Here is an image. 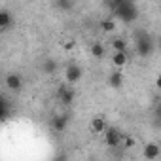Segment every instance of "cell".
<instances>
[{"label":"cell","mask_w":161,"mask_h":161,"mask_svg":"<svg viewBox=\"0 0 161 161\" xmlns=\"http://www.w3.org/2000/svg\"><path fill=\"white\" fill-rule=\"evenodd\" d=\"M82 74H84L82 66H80V64H76V63H70V64L66 66V72H64V76H66V82H68V84H76L78 80L82 78Z\"/></svg>","instance_id":"4"},{"label":"cell","mask_w":161,"mask_h":161,"mask_svg":"<svg viewBox=\"0 0 161 161\" xmlns=\"http://www.w3.org/2000/svg\"><path fill=\"white\" fill-rule=\"evenodd\" d=\"M110 8H112V14L116 15L114 19H121L123 23L136 21V17H138V10H136V4L135 2L118 0V2H112L110 4Z\"/></svg>","instance_id":"1"},{"label":"cell","mask_w":161,"mask_h":161,"mask_svg":"<svg viewBox=\"0 0 161 161\" xmlns=\"http://www.w3.org/2000/svg\"><path fill=\"white\" fill-rule=\"evenodd\" d=\"M104 46L103 44H99V42H95V44H91V55L95 57V59H103L104 57Z\"/></svg>","instance_id":"16"},{"label":"cell","mask_w":161,"mask_h":161,"mask_svg":"<svg viewBox=\"0 0 161 161\" xmlns=\"http://www.w3.org/2000/svg\"><path fill=\"white\" fill-rule=\"evenodd\" d=\"M55 6L61 8V10H70L74 4H72V2H64V0H59V2H55Z\"/></svg>","instance_id":"18"},{"label":"cell","mask_w":161,"mask_h":161,"mask_svg":"<svg viewBox=\"0 0 161 161\" xmlns=\"http://www.w3.org/2000/svg\"><path fill=\"white\" fill-rule=\"evenodd\" d=\"M142 153H144V159L146 161H155L159 157V153H161V148H159L157 142H148L144 146V152Z\"/></svg>","instance_id":"6"},{"label":"cell","mask_w":161,"mask_h":161,"mask_svg":"<svg viewBox=\"0 0 161 161\" xmlns=\"http://www.w3.org/2000/svg\"><path fill=\"white\" fill-rule=\"evenodd\" d=\"M135 144H136L135 136H131V135H123V138H121V146H123L125 150H131V148H135Z\"/></svg>","instance_id":"17"},{"label":"cell","mask_w":161,"mask_h":161,"mask_svg":"<svg viewBox=\"0 0 161 161\" xmlns=\"http://www.w3.org/2000/svg\"><path fill=\"white\" fill-rule=\"evenodd\" d=\"M57 97H59L61 104H64V106H70V104L74 103L76 91H74L72 87H66V86H63V87H59V91H57Z\"/></svg>","instance_id":"5"},{"label":"cell","mask_w":161,"mask_h":161,"mask_svg":"<svg viewBox=\"0 0 161 161\" xmlns=\"http://www.w3.org/2000/svg\"><path fill=\"white\" fill-rule=\"evenodd\" d=\"M101 31L106 32V34L114 32V31H116V19H114V17H106V19H103V21H101Z\"/></svg>","instance_id":"12"},{"label":"cell","mask_w":161,"mask_h":161,"mask_svg":"<svg viewBox=\"0 0 161 161\" xmlns=\"http://www.w3.org/2000/svg\"><path fill=\"white\" fill-rule=\"evenodd\" d=\"M106 127H108V123H106V119L104 118H93L91 119V123H89V129H91V133L93 135H103L104 131H106Z\"/></svg>","instance_id":"8"},{"label":"cell","mask_w":161,"mask_h":161,"mask_svg":"<svg viewBox=\"0 0 161 161\" xmlns=\"http://www.w3.org/2000/svg\"><path fill=\"white\" fill-rule=\"evenodd\" d=\"M112 63H114V66H125L127 63H129V55L127 53H114L112 55Z\"/></svg>","instance_id":"14"},{"label":"cell","mask_w":161,"mask_h":161,"mask_svg":"<svg viewBox=\"0 0 161 161\" xmlns=\"http://www.w3.org/2000/svg\"><path fill=\"white\" fill-rule=\"evenodd\" d=\"M55 161H68V157L66 155H59V157H55Z\"/></svg>","instance_id":"20"},{"label":"cell","mask_w":161,"mask_h":161,"mask_svg":"<svg viewBox=\"0 0 161 161\" xmlns=\"http://www.w3.org/2000/svg\"><path fill=\"white\" fill-rule=\"evenodd\" d=\"M103 135H104V142H106V146H110V148H119V146H121L123 133H121L118 127H106V131H104Z\"/></svg>","instance_id":"3"},{"label":"cell","mask_w":161,"mask_h":161,"mask_svg":"<svg viewBox=\"0 0 161 161\" xmlns=\"http://www.w3.org/2000/svg\"><path fill=\"white\" fill-rule=\"evenodd\" d=\"M6 87H8L10 91H19V89L23 87V80H21V76L15 74V72L8 74V76H6Z\"/></svg>","instance_id":"7"},{"label":"cell","mask_w":161,"mask_h":161,"mask_svg":"<svg viewBox=\"0 0 161 161\" xmlns=\"http://www.w3.org/2000/svg\"><path fill=\"white\" fill-rule=\"evenodd\" d=\"M55 70H57V61L46 59V61L42 63V72H44V74H55Z\"/></svg>","instance_id":"15"},{"label":"cell","mask_w":161,"mask_h":161,"mask_svg":"<svg viewBox=\"0 0 161 161\" xmlns=\"http://www.w3.org/2000/svg\"><path fill=\"white\" fill-rule=\"evenodd\" d=\"M108 86L112 89H121V86H123V74H119V72L110 74L108 76Z\"/></svg>","instance_id":"10"},{"label":"cell","mask_w":161,"mask_h":161,"mask_svg":"<svg viewBox=\"0 0 161 161\" xmlns=\"http://www.w3.org/2000/svg\"><path fill=\"white\" fill-rule=\"evenodd\" d=\"M12 25V14L6 10H0V31H6Z\"/></svg>","instance_id":"13"},{"label":"cell","mask_w":161,"mask_h":161,"mask_svg":"<svg viewBox=\"0 0 161 161\" xmlns=\"http://www.w3.org/2000/svg\"><path fill=\"white\" fill-rule=\"evenodd\" d=\"M135 47H136V53L140 57H150L152 51H153V42H152L150 34L136 32V44H135Z\"/></svg>","instance_id":"2"},{"label":"cell","mask_w":161,"mask_h":161,"mask_svg":"<svg viewBox=\"0 0 161 161\" xmlns=\"http://www.w3.org/2000/svg\"><path fill=\"white\" fill-rule=\"evenodd\" d=\"M110 46H112L114 53H127V42L123 38H114L110 42Z\"/></svg>","instance_id":"11"},{"label":"cell","mask_w":161,"mask_h":161,"mask_svg":"<svg viewBox=\"0 0 161 161\" xmlns=\"http://www.w3.org/2000/svg\"><path fill=\"white\" fill-rule=\"evenodd\" d=\"M51 125H53V129H55L57 133H63V131L66 129V125H68V116H66V114L55 116V118L51 119Z\"/></svg>","instance_id":"9"},{"label":"cell","mask_w":161,"mask_h":161,"mask_svg":"<svg viewBox=\"0 0 161 161\" xmlns=\"http://www.w3.org/2000/svg\"><path fill=\"white\" fill-rule=\"evenodd\" d=\"M72 47H74V42H72V40H70V42H66V44H64V49H72Z\"/></svg>","instance_id":"19"}]
</instances>
